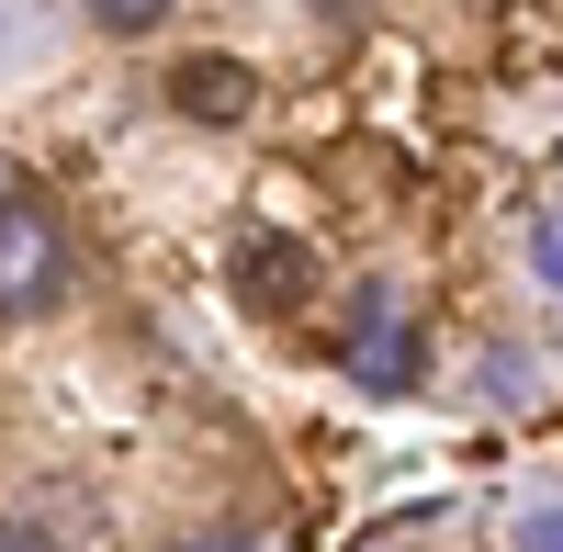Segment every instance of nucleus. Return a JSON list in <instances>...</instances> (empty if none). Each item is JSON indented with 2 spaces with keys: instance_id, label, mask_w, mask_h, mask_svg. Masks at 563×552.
I'll return each instance as SVG.
<instances>
[{
  "instance_id": "6e6552de",
  "label": "nucleus",
  "mask_w": 563,
  "mask_h": 552,
  "mask_svg": "<svg viewBox=\"0 0 563 552\" xmlns=\"http://www.w3.org/2000/svg\"><path fill=\"white\" fill-rule=\"evenodd\" d=\"M0 552H57V541H45L34 519H0Z\"/></svg>"
},
{
  "instance_id": "1a4fd4ad",
  "label": "nucleus",
  "mask_w": 563,
  "mask_h": 552,
  "mask_svg": "<svg viewBox=\"0 0 563 552\" xmlns=\"http://www.w3.org/2000/svg\"><path fill=\"white\" fill-rule=\"evenodd\" d=\"M180 552H271V541H249V530H214V541H180Z\"/></svg>"
},
{
  "instance_id": "0eeeda50",
  "label": "nucleus",
  "mask_w": 563,
  "mask_h": 552,
  "mask_svg": "<svg viewBox=\"0 0 563 552\" xmlns=\"http://www.w3.org/2000/svg\"><path fill=\"white\" fill-rule=\"evenodd\" d=\"M90 23L102 34H147V23H169V0H90Z\"/></svg>"
},
{
  "instance_id": "423d86ee",
  "label": "nucleus",
  "mask_w": 563,
  "mask_h": 552,
  "mask_svg": "<svg viewBox=\"0 0 563 552\" xmlns=\"http://www.w3.org/2000/svg\"><path fill=\"white\" fill-rule=\"evenodd\" d=\"M507 552H563V496H552V508H519V530H507Z\"/></svg>"
},
{
  "instance_id": "f03ea898",
  "label": "nucleus",
  "mask_w": 563,
  "mask_h": 552,
  "mask_svg": "<svg viewBox=\"0 0 563 552\" xmlns=\"http://www.w3.org/2000/svg\"><path fill=\"white\" fill-rule=\"evenodd\" d=\"M350 373H361V395H406L417 384V328H406V305L372 283L361 294V328H350Z\"/></svg>"
},
{
  "instance_id": "39448f33",
  "label": "nucleus",
  "mask_w": 563,
  "mask_h": 552,
  "mask_svg": "<svg viewBox=\"0 0 563 552\" xmlns=\"http://www.w3.org/2000/svg\"><path fill=\"white\" fill-rule=\"evenodd\" d=\"M530 271H541V294H563V203L530 214Z\"/></svg>"
},
{
  "instance_id": "20e7f679",
  "label": "nucleus",
  "mask_w": 563,
  "mask_h": 552,
  "mask_svg": "<svg viewBox=\"0 0 563 552\" xmlns=\"http://www.w3.org/2000/svg\"><path fill=\"white\" fill-rule=\"evenodd\" d=\"M238 283H249V305H271V316H294V305H305V283H316V260H305V238H249V260H238Z\"/></svg>"
},
{
  "instance_id": "7ed1b4c3",
  "label": "nucleus",
  "mask_w": 563,
  "mask_h": 552,
  "mask_svg": "<svg viewBox=\"0 0 563 552\" xmlns=\"http://www.w3.org/2000/svg\"><path fill=\"white\" fill-rule=\"evenodd\" d=\"M169 102L192 113V124H249V113H260V79H249L238 57H180V68H169Z\"/></svg>"
},
{
  "instance_id": "f257e3e1",
  "label": "nucleus",
  "mask_w": 563,
  "mask_h": 552,
  "mask_svg": "<svg viewBox=\"0 0 563 552\" xmlns=\"http://www.w3.org/2000/svg\"><path fill=\"white\" fill-rule=\"evenodd\" d=\"M68 294V238L45 203H0V316H45Z\"/></svg>"
}]
</instances>
